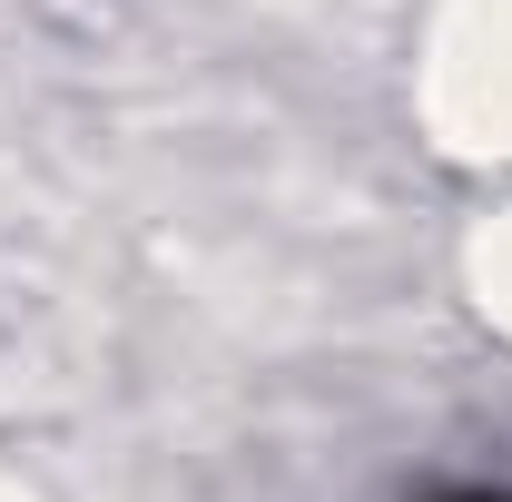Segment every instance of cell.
<instances>
[{"instance_id": "cell-1", "label": "cell", "mask_w": 512, "mask_h": 502, "mask_svg": "<svg viewBox=\"0 0 512 502\" xmlns=\"http://www.w3.org/2000/svg\"><path fill=\"white\" fill-rule=\"evenodd\" d=\"M434 502H512V493H493V483H463V493H434Z\"/></svg>"}]
</instances>
